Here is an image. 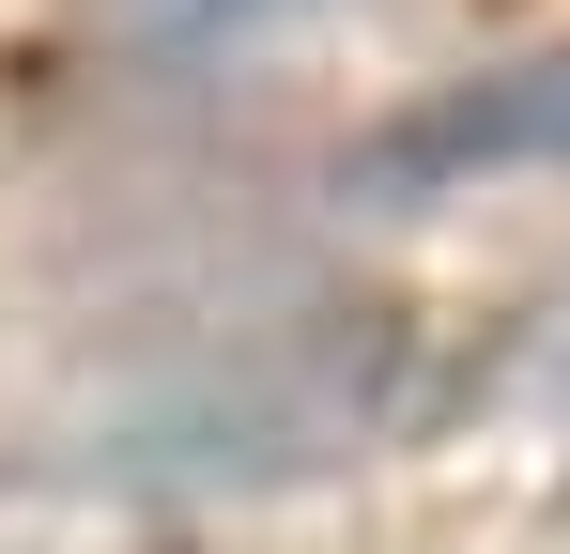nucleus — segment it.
Listing matches in <instances>:
<instances>
[{"mask_svg": "<svg viewBox=\"0 0 570 554\" xmlns=\"http://www.w3.org/2000/svg\"><path fill=\"white\" fill-rule=\"evenodd\" d=\"M293 16H324V0H124V31L155 47V62H232V47H263Z\"/></svg>", "mask_w": 570, "mask_h": 554, "instance_id": "obj_2", "label": "nucleus"}, {"mask_svg": "<svg viewBox=\"0 0 570 554\" xmlns=\"http://www.w3.org/2000/svg\"><path fill=\"white\" fill-rule=\"evenodd\" d=\"M524 170H570V47L478 62V78L385 108L371 139L340 155L355 200H463V185H524Z\"/></svg>", "mask_w": 570, "mask_h": 554, "instance_id": "obj_1", "label": "nucleus"}]
</instances>
